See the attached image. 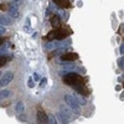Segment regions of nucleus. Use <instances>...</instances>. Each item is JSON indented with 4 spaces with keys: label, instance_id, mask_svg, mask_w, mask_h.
I'll return each mask as SVG.
<instances>
[{
    "label": "nucleus",
    "instance_id": "obj_1",
    "mask_svg": "<svg viewBox=\"0 0 124 124\" xmlns=\"http://www.w3.org/2000/svg\"><path fill=\"white\" fill-rule=\"evenodd\" d=\"M63 81H65L66 85L75 87L79 93H83L85 96L88 94V91L85 88V81L79 75H77V73H67L66 76H63Z\"/></svg>",
    "mask_w": 124,
    "mask_h": 124
},
{
    "label": "nucleus",
    "instance_id": "obj_2",
    "mask_svg": "<svg viewBox=\"0 0 124 124\" xmlns=\"http://www.w3.org/2000/svg\"><path fill=\"white\" fill-rule=\"evenodd\" d=\"M68 31L63 30V29H61V27H57L52 31H50L48 35L46 36L47 40H51V39H56V40H62V39H65L66 36H68Z\"/></svg>",
    "mask_w": 124,
    "mask_h": 124
},
{
    "label": "nucleus",
    "instance_id": "obj_3",
    "mask_svg": "<svg viewBox=\"0 0 124 124\" xmlns=\"http://www.w3.org/2000/svg\"><path fill=\"white\" fill-rule=\"evenodd\" d=\"M65 102L67 103V106L71 107L73 110H76V112L79 110V102L77 101V98H76L75 96L66 94V96H65Z\"/></svg>",
    "mask_w": 124,
    "mask_h": 124
},
{
    "label": "nucleus",
    "instance_id": "obj_4",
    "mask_svg": "<svg viewBox=\"0 0 124 124\" xmlns=\"http://www.w3.org/2000/svg\"><path fill=\"white\" fill-rule=\"evenodd\" d=\"M13 79H14V73L13 72L8 71V72H5V73H3L1 78H0V86H1V88L6 87Z\"/></svg>",
    "mask_w": 124,
    "mask_h": 124
},
{
    "label": "nucleus",
    "instance_id": "obj_5",
    "mask_svg": "<svg viewBox=\"0 0 124 124\" xmlns=\"http://www.w3.org/2000/svg\"><path fill=\"white\" fill-rule=\"evenodd\" d=\"M19 5L20 3H11V5H10V10H9V13H10V16L16 19L19 17Z\"/></svg>",
    "mask_w": 124,
    "mask_h": 124
},
{
    "label": "nucleus",
    "instance_id": "obj_6",
    "mask_svg": "<svg viewBox=\"0 0 124 124\" xmlns=\"http://www.w3.org/2000/svg\"><path fill=\"white\" fill-rule=\"evenodd\" d=\"M37 120L40 123H48V117H47V114L42 109H39L37 110Z\"/></svg>",
    "mask_w": 124,
    "mask_h": 124
},
{
    "label": "nucleus",
    "instance_id": "obj_7",
    "mask_svg": "<svg viewBox=\"0 0 124 124\" xmlns=\"http://www.w3.org/2000/svg\"><path fill=\"white\" fill-rule=\"evenodd\" d=\"M78 58V55L75 54V52H68V54H65L61 56V60L62 61H75Z\"/></svg>",
    "mask_w": 124,
    "mask_h": 124
},
{
    "label": "nucleus",
    "instance_id": "obj_8",
    "mask_svg": "<svg viewBox=\"0 0 124 124\" xmlns=\"http://www.w3.org/2000/svg\"><path fill=\"white\" fill-rule=\"evenodd\" d=\"M51 25H52L54 29H57V27H61V19L58 15H52L51 16Z\"/></svg>",
    "mask_w": 124,
    "mask_h": 124
},
{
    "label": "nucleus",
    "instance_id": "obj_9",
    "mask_svg": "<svg viewBox=\"0 0 124 124\" xmlns=\"http://www.w3.org/2000/svg\"><path fill=\"white\" fill-rule=\"evenodd\" d=\"M0 23H1V25L6 26V25H11L13 24V19L8 16L6 14H1V16H0Z\"/></svg>",
    "mask_w": 124,
    "mask_h": 124
},
{
    "label": "nucleus",
    "instance_id": "obj_10",
    "mask_svg": "<svg viewBox=\"0 0 124 124\" xmlns=\"http://www.w3.org/2000/svg\"><path fill=\"white\" fill-rule=\"evenodd\" d=\"M54 3H55L57 6H60V8H65V9L71 8L70 0H54Z\"/></svg>",
    "mask_w": 124,
    "mask_h": 124
},
{
    "label": "nucleus",
    "instance_id": "obj_11",
    "mask_svg": "<svg viewBox=\"0 0 124 124\" xmlns=\"http://www.w3.org/2000/svg\"><path fill=\"white\" fill-rule=\"evenodd\" d=\"M24 109H25L24 103H23L21 101L17 102V103H16V107H15V112H16V113H19V114H21V113L24 112Z\"/></svg>",
    "mask_w": 124,
    "mask_h": 124
},
{
    "label": "nucleus",
    "instance_id": "obj_12",
    "mask_svg": "<svg viewBox=\"0 0 124 124\" xmlns=\"http://www.w3.org/2000/svg\"><path fill=\"white\" fill-rule=\"evenodd\" d=\"M76 67V65L73 63L72 61H70V62H67V63H63V68L66 70V71H72Z\"/></svg>",
    "mask_w": 124,
    "mask_h": 124
},
{
    "label": "nucleus",
    "instance_id": "obj_13",
    "mask_svg": "<svg viewBox=\"0 0 124 124\" xmlns=\"http://www.w3.org/2000/svg\"><path fill=\"white\" fill-rule=\"evenodd\" d=\"M10 94H11V92H10V91H8V89H3L1 93H0V98H1V101H3V99L8 98Z\"/></svg>",
    "mask_w": 124,
    "mask_h": 124
},
{
    "label": "nucleus",
    "instance_id": "obj_14",
    "mask_svg": "<svg viewBox=\"0 0 124 124\" xmlns=\"http://www.w3.org/2000/svg\"><path fill=\"white\" fill-rule=\"evenodd\" d=\"M76 98H77V101L79 102V104H82V106H86L87 104V101H86V98L85 97H82V96H76Z\"/></svg>",
    "mask_w": 124,
    "mask_h": 124
},
{
    "label": "nucleus",
    "instance_id": "obj_15",
    "mask_svg": "<svg viewBox=\"0 0 124 124\" xmlns=\"http://www.w3.org/2000/svg\"><path fill=\"white\" fill-rule=\"evenodd\" d=\"M8 60H9L8 57H5L4 55H1V57H0V66H1V67H3V66H5Z\"/></svg>",
    "mask_w": 124,
    "mask_h": 124
},
{
    "label": "nucleus",
    "instance_id": "obj_16",
    "mask_svg": "<svg viewBox=\"0 0 124 124\" xmlns=\"http://www.w3.org/2000/svg\"><path fill=\"white\" fill-rule=\"evenodd\" d=\"M27 86H29L30 88H32V87H35V78H32V77H30V78H29V81H27Z\"/></svg>",
    "mask_w": 124,
    "mask_h": 124
},
{
    "label": "nucleus",
    "instance_id": "obj_17",
    "mask_svg": "<svg viewBox=\"0 0 124 124\" xmlns=\"http://www.w3.org/2000/svg\"><path fill=\"white\" fill-rule=\"evenodd\" d=\"M118 66H119V68L124 70V58H119L118 60Z\"/></svg>",
    "mask_w": 124,
    "mask_h": 124
},
{
    "label": "nucleus",
    "instance_id": "obj_18",
    "mask_svg": "<svg viewBox=\"0 0 124 124\" xmlns=\"http://www.w3.org/2000/svg\"><path fill=\"white\" fill-rule=\"evenodd\" d=\"M5 31H6V30H5V26H4V25H1V26H0V34H1V36L5 34Z\"/></svg>",
    "mask_w": 124,
    "mask_h": 124
},
{
    "label": "nucleus",
    "instance_id": "obj_19",
    "mask_svg": "<svg viewBox=\"0 0 124 124\" xmlns=\"http://www.w3.org/2000/svg\"><path fill=\"white\" fill-rule=\"evenodd\" d=\"M46 82H47V78H42V79H41V83H40V86H41V87H44V86L46 85Z\"/></svg>",
    "mask_w": 124,
    "mask_h": 124
},
{
    "label": "nucleus",
    "instance_id": "obj_20",
    "mask_svg": "<svg viewBox=\"0 0 124 124\" xmlns=\"http://www.w3.org/2000/svg\"><path fill=\"white\" fill-rule=\"evenodd\" d=\"M48 120H51L50 123H54V124H56L57 122H56V119H55V117H48Z\"/></svg>",
    "mask_w": 124,
    "mask_h": 124
},
{
    "label": "nucleus",
    "instance_id": "obj_21",
    "mask_svg": "<svg viewBox=\"0 0 124 124\" xmlns=\"http://www.w3.org/2000/svg\"><path fill=\"white\" fill-rule=\"evenodd\" d=\"M52 47H55V44H51V42H48V44L46 45V48H52Z\"/></svg>",
    "mask_w": 124,
    "mask_h": 124
},
{
    "label": "nucleus",
    "instance_id": "obj_22",
    "mask_svg": "<svg viewBox=\"0 0 124 124\" xmlns=\"http://www.w3.org/2000/svg\"><path fill=\"white\" fill-rule=\"evenodd\" d=\"M123 31H124V25L119 27V34H122V32H123Z\"/></svg>",
    "mask_w": 124,
    "mask_h": 124
},
{
    "label": "nucleus",
    "instance_id": "obj_23",
    "mask_svg": "<svg viewBox=\"0 0 124 124\" xmlns=\"http://www.w3.org/2000/svg\"><path fill=\"white\" fill-rule=\"evenodd\" d=\"M120 52L124 54V44H122V46H120Z\"/></svg>",
    "mask_w": 124,
    "mask_h": 124
},
{
    "label": "nucleus",
    "instance_id": "obj_24",
    "mask_svg": "<svg viewBox=\"0 0 124 124\" xmlns=\"http://www.w3.org/2000/svg\"><path fill=\"white\" fill-rule=\"evenodd\" d=\"M34 78H35L36 81H39V75H37V73H34Z\"/></svg>",
    "mask_w": 124,
    "mask_h": 124
},
{
    "label": "nucleus",
    "instance_id": "obj_25",
    "mask_svg": "<svg viewBox=\"0 0 124 124\" xmlns=\"http://www.w3.org/2000/svg\"><path fill=\"white\" fill-rule=\"evenodd\" d=\"M116 89H117V91H120V89H122V86H117Z\"/></svg>",
    "mask_w": 124,
    "mask_h": 124
},
{
    "label": "nucleus",
    "instance_id": "obj_26",
    "mask_svg": "<svg viewBox=\"0 0 124 124\" xmlns=\"http://www.w3.org/2000/svg\"><path fill=\"white\" fill-rule=\"evenodd\" d=\"M120 99H124V93H122V94H120Z\"/></svg>",
    "mask_w": 124,
    "mask_h": 124
}]
</instances>
